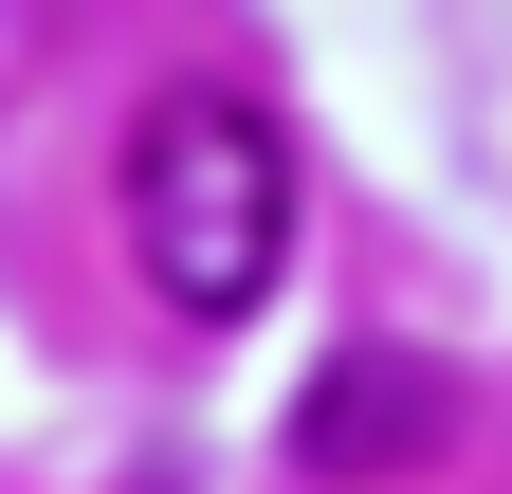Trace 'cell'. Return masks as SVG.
I'll use <instances>...</instances> for the list:
<instances>
[{"instance_id":"obj_1","label":"cell","mask_w":512,"mask_h":494,"mask_svg":"<svg viewBox=\"0 0 512 494\" xmlns=\"http://www.w3.org/2000/svg\"><path fill=\"white\" fill-rule=\"evenodd\" d=\"M128 275L165 293L183 330H238L256 293L293 275V129L256 92H220V74H183V92H147L128 110Z\"/></svg>"},{"instance_id":"obj_2","label":"cell","mask_w":512,"mask_h":494,"mask_svg":"<svg viewBox=\"0 0 512 494\" xmlns=\"http://www.w3.org/2000/svg\"><path fill=\"white\" fill-rule=\"evenodd\" d=\"M421 440H439V366H403V348H348L330 385L293 403V458L311 476H403Z\"/></svg>"}]
</instances>
